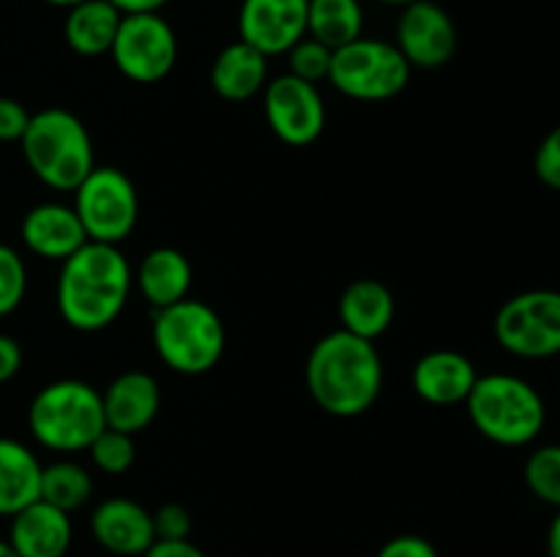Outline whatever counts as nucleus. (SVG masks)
<instances>
[{
    "mask_svg": "<svg viewBox=\"0 0 560 557\" xmlns=\"http://www.w3.org/2000/svg\"><path fill=\"white\" fill-rule=\"evenodd\" d=\"M135 273L124 251L113 244L85 240L60 262L58 311L74 331L96 333L113 325L129 304Z\"/></svg>",
    "mask_w": 560,
    "mask_h": 557,
    "instance_id": "1",
    "label": "nucleus"
},
{
    "mask_svg": "<svg viewBox=\"0 0 560 557\" xmlns=\"http://www.w3.org/2000/svg\"><path fill=\"white\" fill-rule=\"evenodd\" d=\"M306 388L323 413L359 418L383 391V358L375 342L348 331L317 339L306 358Z\"/></svg>",
    "mask_w": 560,
    "mask_h": 557,
    "instance_id": "2",
    "label": "nucleus"
},
{
    "mask_svg": "<svg viewBox=\"0 0 560 557\" xmlns=\"http://www.w3.org/2000/svg\"><path fill=\"white\" fill-rule=\"evenodd\" d=\"M20 145L27 169L55 191H74L96 167L91 134L69 109L47 107L31 115Z\"/></svg>",
    "mask_w": 560,
    "mask_h": 557,
    "instance_id": "3",
    "label": "nucleus"
},
{
    "mask_svg": "<svg viewBox=\"0 0 560 557\" xmlns=\"http://www.w3.org/2000/svg\"><path fill=\"white\" fill-rule=\"evenodd\" d=\"M470 424L481 437L503 448L530 446L547 424V404L528 380L517 375H485L470 388Z\"/></svg>",
    "mask_w": 560,
    "mask_h": 557,
    "instance_id": "4",
    "label": "nucleus"
},
{
    "mask_svg": "<svg viewBox=\"0 0 560 557\" xmlns=\"http://www.w3.org/2000/svg\"><path fill=\"white\" fill-rule=\"evenodd\" d=\"M27 429L49 451H82L107 429L102 393L82 380L49 382L27 407Z\"/></svg>",
    "mask_w": 560,
    "mask_h": 557,
    "instance_id": "5",
    "label": "nucleus"
},
{
    "mask_svg": "<svg viewBox=\"0 0 560 557\" xmlns=\"http://www.w3.org/2000/svg\"><path fill=\"white\" fill-rule=\"evenodd\" d=\"M151 336L164 366L186 377H200L222 360L228 333L208 304L184 298L153 311Z\"/></svg>",
    "mask_w": 560,
    "mask_h": 557,
    "instance_id": "6",
    "label": "nucleus"
},
{
    "mask_svg": "<svg viewBox=\"0 0 560 557\" xmlns=\"http://www.w3.org/2000/svg\"><path fill=\"white\" fill-rule=\"evenodd\" d=\"M410 71L397 44L361 36L334 49L328 82L355 102H388L408 87Z\"/></svg>",
    "mask_w": 560,
    "mask_h": 557,
    "instance_id": "7",
    "label": "nucleus"
},
{
    "mask_svg": "<svg viewBox=\"0 0 560 557\" xmlns=\"http://www.w3.org/2000/svg\"><path fill=\"white\" fill-rule=\"evenodd\" d=\"M88 240L120 246L137 227L140 197L129 175L118 167H93L74 189V205Z\"/></svg>",
    "mask_w": 560,
    "mask_h": 557,
    "instance_id": "8",
    "label": "nucleus"
},
{
    "mask_svg": "<svg viewBox=\"0 0 560 557\" xmlns=\"http://www.w3.org/2000/svg\"><path fill=\"white\" fill-rule=\"evenodd\" d=\"M498 344L517 358L541 360L560 355V293L525 289L498 309L492 322Z\"/></svg>",
    "mask_w": 560,
    "mask_h": 557,
    "instance_id": "9",
    "label": "nucleus"
},
{
    "mask_svg": "<svg viewBox=\"0 0 560 557\" xmlns=\"http://www.w3.org/2000/svg\"><path fill=\"white\" fill-rule=\"evenodd\" d=\"M115 69L137 85H153L170 76L178 60V36L162 11L124 14L113 49Z\"/></svg>",
    "mask_w": 560,
    "mask_h": 557,
    "instance_id": "10",
    "label": "nucleus"
},
{
    "mask_svg": "<svg viewBox=\"0 0 560 557\" xmlns=\"http://www.w3.org/2000/svg\"><path fill=\"white\" fill-rule=\"evenodd\" d=\"M268 129L290 147H306L320 140L326 129V104L312 82L299 80L288 71L268 80L262 91Z\"/></svg>",
    "mask_w": 560,
    "mask_h": 557,
    "instance_id": "11",
    "label": "nucleus"
},
{
    "mask_svg": "<svg viewBox=\"0 0 560 557\" xmlns=\"http://www.w3.org/2000/svg\"><path fill=\"white\" fill-rule=\"evenodd\" d=\"M457 25L435 0L402 5L397 20V49L410 69H441L457 52Z\"/></svg>",
    "mask_w": 560,
    "mask_h": 557,
    "instance_id": "12",
    "label": "nucleus"
},
{
    "mask_svg": "<svg viewBox=\"0 0 560 557\" xmlns=\"http://www.w3.org/2000/svg\"><path fill=\"white\" fill-rule=\"evenodd\" d=\"M310 0H241L238 38L266 58L288 55L306 36Z\"/></svg>",
    "mask_w": 560,
    "mask_h": 557,
    "instance_id": "13",
    "label": "nucleus"
},
{
    "mask_svg": "<svg viewBox=\"0 0 560 557\" xmlns=\"http://www.w3.org/2000/svg\"><path fill=\"white\" fill-rule=\"evenodd\" d=\"M91 533L102 549L118 557H142L156 541L153 513L131 497H109L91 517Z\"/></svg>",
    "mask_w": 560,
    "mask_h": 557,
    "instance_id": "14",
    "label": "nucleus"
},
{
    "mask_svg": "<svg viewBox=\"0 0 560 557\" xmlns=\"http://www.w3.org/2000/svg\"><path fill=\"white\" fill-rule=\"evenodd\" d=\"M104 420L109 429L124 431V435H137L148 429L162 407V388L156 377L148 371L131 369L115 377L102 393Z\"/></svg>",
    "mask_w": 560,
    "mask_h": 557,
    "instance_id": "15",
    "label": "nucleus"
},
{
    "mask_svg": "<svg viewBox=\"0 0 560 557\" xmlns=\"http://www.w3.org/2000/svg\"><path fill=\"white\" fill-rule=\"evenodd\" d=\"M22 244L27 251L49 262H63L88 240L80 216L63 202H42L33 205L22 218Z\"/></svg>",
    "mask_w": 560,
    "mask_h": 557,
    "instance_id": "16",
    "label": "nucleus"
},
{
    "mask_svg": "<svg viewBox=\"0 0 560 557\" xmlns=\"http://www.w3.org/2000/svg\"><path fill=\"white\" fill-rule=\"evenodd\" d=\"M479 380L474 360L457 349H432L421 355L413 366V391L419 399L435 407H452V404H465L470 388Z\"/></svg>",
    "mask_w": 560,
    "mask_h": 557,
    "instance_id": "17",
    "label": "nucleus"
},
{
    "mask_svg": "<svg viewBox=\"0 0 560 557\" xmlns=\"http://www.w3.org/2000/svg\"><path fill=\"white\" fill-rule=\"evenodd\" d=\"M74 530L71 513L36 500L11 517L9 544L20 557H66Z\"/></svg>",
    "mask_w": 560,
    "mask_h": 557,
    "instance_id": "18",
    "label": "nucleus"
},
{
    "mask_svg": "<svg viewBox=\"0 0 560 557\" xmlns=\"http://www.w3.org/2000/svg\"><path fill=\"white\" fill-rule=\"evenodd\" d=\"M394 311H397L394 293L377 278H355V282H350L342 289L337 304L342 331L370 339V342H375L377 336H383L392 328Z\"/></svg>",
    "mask_w": 560,
    "mask_h": 557,
    "instance_id": "19",
    "label": "nucleus"
},
{
    "mask_svg": "<svg viewBox=\"0 0 560 557\" xmlns=\"http://www.w3.org/2000/svg\"><path fill=\"white\" fill-rule=\"evenodd\" d=\"M191 276H195V271H191V262L184 251L173 249V246H159L142 257L135 273V284L142 298L156 311L189 298Z\"/></svg>",
    "mask_w": 560,
    "mask_h": 557,
    "instance_id": "20",
    "label": "nucleus"
},
{
    "mask_svg": "<svg viewBox=\"0 0 560 557\" xmlns=\"http://www.w3.org/2000/svg\"><path fill=\"white\" fill-rule=\"evenodd\" d=\"M268 85V58L246 42H233L213 58L211 87L224 102H249Z\"/></svg>",
    "mask_w": 560,
    "mask_h": 557,
    "instance_id": "21",
    "label": "nucleus"
},
{
    "mask_svg": "<svg viewBox=\"0 0 560 557\" xmlns=\"http://www.w3.org/2000/svg\"><path fill=\"white\" fill-rule=\"evenodd\" d=\"M42 470L31 448L0 437V517L11 519L42 497Z\"/></svg>",
    "mask_w": 560,
    "mask_h": 557,
    "instance_id": "22",
    "label": "nucleus"
},
{
    "mask_svg": "<svg viewBox=\"0 0 560 557\" xmlns=\"http://www.w3.org/2000/svg\"><path fill=\"white\" fill-rule=\"evenodd\" d=\"M66 11H69L63 22L66 44L82 58L109 55L124 14L109 0H82Z\"/></svg>",
    "mask_w": 560,
    "mask_h": 557,
    "instance_id": "23",
    "label": "nucleus"
},
{
    "mask_svg": "<svg viewBox=\"0 0 560 557\" xmlns=\"http://www.w3.org/2000/svg\"><path fill=\"white\" fill-rule=\"evenodd\" d=\"M306 36L339 49L364 36V9L361 0H310Z\"/></svg>",
    "mask_w": 560,
    "mask_h": 557,
    "instance_id": "24",
    "label": "nucleus"
},
{
    "mask_svg": "<svg viewBox=\"0 0 560 557\" xmlns=\"http://www.w3.org/2000/svg\"><path fill=\"white\" fill-rule=\"evenodd\" d=\"M93 495V478L82 464L52 462L42 470V497L38 500L71 513L85 506Z\"/></svg>",
    "mask_w": 560,
    "mask_h": 557,
    "instance_id": "25",
    "label": "nucleus"
},
{
    "mask_svg": "<svg viewBox=\"0 0 560 557\" xmlns=\"http://www.w3.org/2000/svg\"><path fill=\"white\" fill-rule=\"evenodd\" d=\"M525 486L545 506L560 508V442L541 446L525 459Z\"/></svg>",
    "mask_w": 560,
    "mask_h": 557,
    "instance_id": "26",
    "label": "nucleus"
},
{
    "mask_svg": "<svg viewBox=\"0 0 560 557\" xmlns=\"http://www.w3.org/2000/svg\"><path fill=\"white\" fill-rule=\"evenodd\" d=\"M88 451H91L93 464H96L102 473H109V475L126 473V470L135 464V457H137V448H135V440H131V435L115 431L109 429V426L104 431H98V437L88 446Z\"/></svg>",
    "mask_w": 560,
    "mask_h": 557,
    "instance_id": "27",
    "label": "nucleus"
},
{
    "mask_svg": "<svg viewBox=\"0 0 560 557\" xmlns=\"http://www.w3.org/2000/svg\"><path fill=\"white\" fill-rule=\"evenodd\" d=\"M331 58H334V49H328L326 44L315 42L312 36L301 38L295 47H290L288 52V66H290V74L299 76V80L317 82L328 80V71H331Z\"/></svg>",
    "mask_w": 560,
    "mask_h": 557,
    "instance_id": "28",
    "label": "nucleus"
},
{
    "mask_svg": "<svg viewBox=\"0 0 560 557\" xmlns=\"http://www.w3.org/2000/svg\"><path fill=\"white\" fill-rule=\"evenodd\" d=\"M27 293V268L9 244H0V317L20 309Z\"/></svg>",
    "mask_w": 560,
    "mask_h": 557,
    "instance_id": "29",
    "label": "nucleus"
},
{
    "mask_svg": "<svg viewBox=\"0 0 560 557\" xmlns=\"http://www.w3.org/2000/svg\"><path fill=\"white\" fill-rule=\"evenodd\" d=\"M156 541H186L191 535V513L180 502H164L153 511Z\"/></svg>",
    "mask_w": 560,
    "mask_h": 557,
    "instance_id": "30",
    "label": "nucleus"
},
{
    "mask_svg": "<svg viewBox=\"0 0 560 557\" xmlns=\"http://www.w3.org/2000/svg\"><path fill=\"white\" fill-rule=\"evenodd\" d=\"M534 169L547 189L560 191V123L536 147Z\"/></svg>",
    "mask_w": 560,
    "mask_h": 557,
    "instance_id": "31",
    "label": "nucleus"
},
{
    "mask_svg": "<svg viewBox=\"0 0 560 557\" xmlns=\"http://www.w3.org/2000/svg\"><path fill=\"white\" fill-rule=\"evenodd\" d=\"M375 557H441V555H438L435 544H432L430 538L405 533V535H394V538H388L386 544L377 549Z\"/></svg>",
    "mask_w": 560,
    "mask_h": 557,
    "instance_id": "32",
    "label": "nucleus"
},
{
    "mask_svg": "<svg viewBox=\"0 0 560 557\" xmlns=\"http://www.w3.org/2000/svg\"><path fill=\"white\" fill-rule=\"evenodd\" d=\"M31 123V112L16 98L0 96V142H20Z\"/></svg>",
    "mask_w": 560,
    "mask_h": 557,
    "instance_id": "33",
    "label": "nucleus"
},
{
    "mask_svg": "<svg viewBox=\"0 0 560 557\" xmlns=\"http://www.w3.org/2000/svg\"><path fill=\"white\" fill-rule=\"evenodd\" d=\"M22 369V347L16 339L0 333V386L9 382L11 377L20 375Z\"/></svg>",
    "mask_w": 560,
    "mask_h": 557,
    "instance_id": "34",
    "label": "nucleus"
},
{
    "mask_svg": "<svg viewBox=\"0 0 560 557\" xmlns=\"http://www.w3.org/2000/svg\"><path fill=\"white\" fill-rule=\"evenodd\" d=\"M142 557H208L197 544L186 541H153L151 549Z\"/></svg>",
    "mask_w": 560,
    "mask_h": 557,
    "instance_id": "35",
    "label": "nucleus"
},
{
    "mask_svg": "<svg viewBox=\"0 0 560 557\" xmlns=\"http://www.w3.org/2000/svg\"><path fill=\"white\" fill-rule=\"evenodd\" d=\"M120 14H142V11H162L170 0H109Z\"/></svg>",
    "mask_w": 560,
    "mask_h": 557,
    "instance_id": "36",
    "label": "nucleus"
},
{
    "mask_svg": "<svg viewBox=\"0 0 560 557\" xmlns=\"http://www.w3.org/2000/svg\"><path fill=\"white\" fill-rule=\"evenodd\" d=\"M547 555L560 557V508L550 522V530H547Z\"/></svg>",
    "mask_w": 560,
    "mask_h": 557,
    "instance_id": "37",
    "label": "nucleus"
},
{
    "mask_svg": "<svg viewBox=\"0 0 560 557\" xmlns=\"http://www.w3.org/2000/svg\"><path fill=\"white\" fill-rule=\"evenodd\" d=\"M42 3H47V5H58V9H71V5L82 3V0H42Z\"/></svg>",
    "mask_w": 560,
    "mask_h": 557,
    "instance_id": "38",
    "label": "nucleus"
},
{
    "mask_svg": "<svg viewBox=\"0 0 560 557\" xmlns=\"http://www.w3.org/2000/svg\"><path fill=\"white\" fill-rule=\"evenodd\" d=\"M0 557H20L14 552V546L9 544V541H0Z\"/></svg>",
    "mask_w": 560,
    "mask_h": 557,
    "instance_id": "39",
    "label": "nucleus"
},
{
    "mask_svg": "<svg viewBox=\"0 0 560 557\" xmlns=\"http://www.w3.org/2000/svg\"><path fill=\"white\" fill-rule=\"evenodd\" d=\"M377 3H386V5H399V9H402V5L413 3V0H377Z\"/></svg>",
    "mask_w": 560,
    "mask_h": 557,
    "instance_id": "40",
    "label": "nucleus"
}]
</instances>
